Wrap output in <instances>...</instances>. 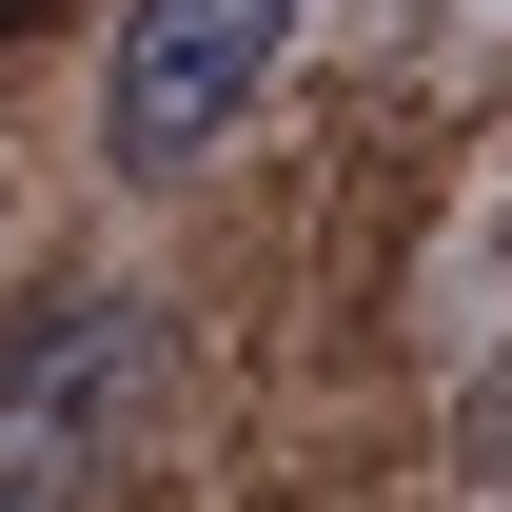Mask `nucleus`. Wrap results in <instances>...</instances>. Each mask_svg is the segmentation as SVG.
Listing matches in <instances>:
<instances>
[{
  "mask_svg": "<svg viewBox=\"0 0 512 512\" xmlns=\"http://www.w3.org/2000/svg\"><path fill=\"white\" fill-rule=\"evenodd\" d=\"M138 375H158L138 296H40V316H0V512H79L99 493L119 434H138Z\"/></svg>",
  "mask_w": 512,
  "mask_h": 512,
  "instance_id": "obj_1",
  "label": "nucleus"
},
{
  "mask_svg": "<svg viewBox=\"0 0 512 512\" xmlns=\"http://www.w3.org/2000/svg\"><path fill=\"white\" fill-rule=\"evenodd\" d=\"M296 20H316V0H138V20H119V79H99V158H119V178L217 158V138L276 99Z\"/></svg>",
  "mask_w": 512,
  "mask_h": 512,
  "instance_id": "obj_2",
  "label": "nucleus"
},
{
  "mask_svg": "<svg viewBox=\"0 0 512 512\" xmlns=\"http://www.w3.org/2000/svg\"><path fill=\"white\" fill-rule=\"evenodd\" d=\"M20 20H60V0H0V40H20Z\"/></svg>",
  "mask_w": 512,
  "mask_h": 512,
  "instance_id": "obj_3",
  "label": "nucleus"
}]
</instances>
